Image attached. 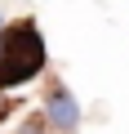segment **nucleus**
<instances>
[{
    "label": "nucleus",
    "mask_w": 129,
    "mask_h": 134,
    "mask_svg": "<svg viewBox=\"0 0 129 134\" xmlns=\"http://www.w3.org/2000/svg\"><path fill=\"white\" fill-rule=\"evenodd\" d=\"M49 63V49H45V36L31 18H18V23H5L0 31V90H18V85H31Z\"/></svg>",
    "instance_id": "1"
},
{
    "label": "nucleus",
    "mask_w": 129,
    "mask_h": 134,
    "mask_svg": "<svg viewBox=\"0 0 129 134\" xmlns=\"http://www.w3.org/2000/svg\"><path fill=\"white\" fill-rule=\"evenodd\" d=\"M45 116L53 121L58 134H76V130H80V103L71 98L67 85H49V90H45Z\"/></svg>",
    "instance_id": "2"
},
{
    "label": "nucleus",
    "mask_w": 129,
    "mask_h": 134,
    "mask_svg": "<svg viewBox=\"0 0 129 134\" xmlns=\"http://www.w3.org/2000/svg\"><path fill=\"white\" fill-rule=\"evenodd\" d=\"M18 134H58V130H53V121H49L45 112H31V116L18 125Z\"/></svg>",
    "instance_id": "3"
},
{
    "label": "nucleus",
    "mask_w": 129,
    "mask_h": 134,
    "mask_svg": "<svg viewBox=\"0 0 129 134\" xmlns=\"http://www.w3.org/2000/svg\"><path fill=\"white\" fill-rule=\"evenodd\" d=\"M14 107H18V98H9V90H0V121H5Z\"/></svg>",
    "instance_id": "4"
},
{
    "label": "nucleus",
    "mask_w": 129,
    "mask_h": 134,
    "mask_svg": "<svg viewBox=\"0 0 129 134\" xmlns=\"http://www.w3.org/2000/svg\"><path fill=\"white\" fill-rule=\"evenodd\" d=\"M0 31H5V18H0Z\"/></svg>",
    "instance_id": "5"
}]
</instances>
